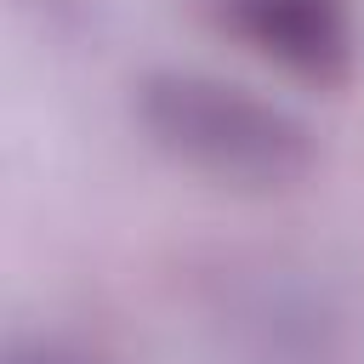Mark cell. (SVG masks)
Listing matches in <instances>:
<instances>
[{
  "mask_svg": "<svg viewBox=\"0 0 364 364\" xmlns=\"http://www.w3.org/2000/svg\"><path fill=\"white\" fill-rule=\"evenodd\" d=\"M136 125L171 165L228 193H290L318 165V136L296 108L210 68H148Z\"/></svg>",
  "mask_w": 364,
  "mask_h": 364,
  "instance_id": "6da1fadb",
  "label": "cell"
},
{
  "mask_svg": "<svg viewBox=\"0 0 364 364\" xmlns=\"http://www.w3.org/2000/svg\"><path fill=\"white\" fill-rule=\"evenodd\" d=\"M210 341L222 364H358V313L313 267L262 262L222 279Z\"/></svg>",
  "mask_w": 364,
  "mask_h": 364,
  "instance_id": "7a4b0ae2",
  "label": "cell"
},
{
  "mask_svg": "<svg viewBox=\"0 0 364 364\" xmlns=\"http://www.w3.org/2000/svg\"><path fill=\"white\" fill-rule=\"evenodd\" d=\"M210 23L301 85H347L358 68L353 0H210Z\"/></svg>",
  "mask_w": 364,
  "mask_h": 364,
  "instance_id": "3957f363",
  "label": "cell"
},
{
  "mask_svg": "<svg viewBox=\"0 0 364 364\" xmlns=\"http://www.w3.org/2000/svg\"><path fill=\"white\" fill-rule=\"evenodd\" d=\"M6 364H114V358L74 330H23L6 341Z\"/></svg>",
  "mask_w": 364,
  "mask_h": 364,
  "instance_id": "277c9868",
  "label": "cell"
}]
</instances>
